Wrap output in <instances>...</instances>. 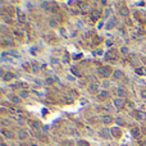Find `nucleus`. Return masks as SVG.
Here are the masks:
<instances>
[{"mask_svg":"<svg viewBox=\"0 0 146 146\" xmlns=\"http://www.w3.org/2000/svg\"><path fill=\"white\" fill-rule=\"evenodd\" d=\"M136 119H138V121L145 119V113H142V111H136Z\"/></svg>","mask_w":146,"mask_h":146,"instance_id":"7","label":"nucleus"},{"mask_svg":"<svg viewBox=\"0 0 146 146\" xmlns=\"http://www.w3.org/2000/svg\"><path fill=\"white\" fill-rule=\"evenodd\" d=\"M31 146H37V145H31Z\"/></svg>","mask_w":146,"mask_h":146,"instance_id":"35","label":"nucleus"},{"mask_svg":"<svg viewBox=\"0 0 146 146\" xmlns=\"http://www.w3.org/2000/svg\"><path fill=\"white\" fill-rule=\"evenodd\" d=\"M91 16H92L93 18H99V17H100V12H99V10H93Z\"/></svg>","mask_w":146,"mask_h":146,"instance_id":"17","label":"nucleus"},{"mask_svg":"<svg viewBox=\"0 0 146 146\" xmlns=\"http://www.w3.org/2000/svg\"><path fill=\"white\" fill-rule=\"evenodd\" d=\"M27 96H28L27 91H21V97H27Z\"/></svg>","mask_w":146,"mask_h":146,"instance_id":"21","label":"nucleus"},{"mask_svg":"<svg viewBox=\"0 0 146 146\" xmlns=\"http://www.w3.org/2000/svg\"><path fill=\"white\" fill-rule=\"evenodd\" d=\"M103 122L105 123V124H109V123H111V121H113V118L110 117V115H103Z\"/></svg>","mask_w":146,"mask_h":146,"instance_id":"4","label":"nucleus"},{"mask_svg":"<svg viewBox=\"0 0 146 146\" xmlns=\"http://www.w3.org/2000/svg\"><path fill=\"white\" fill-rule=\"evenodd\" d=\"M49 4V3L47 1H42V3H41V5H42V8H46V5Z\"/></svg>","mask_w":146,"mask_h":146,"instance_id":"25","label":"nucleus"},{"mask_svg":"<svg viewBox=\"0 0 146 146\" xmlns=\"http://www.w3.org/2000/svg\"><path fill=\"white\" fill-rule=\"evenodd\" d=\"M105 59H106V60H111V59H115V54L113 53V51H108V53L105 54Z\"/></svg>","mask_w":146,"mask_h":146,"instance_id":"5","label":"nucleus"},{"mask_svg":"<svg viewBox=\"0 0 146 146\" xmlns=\"http://www.w3.org/2000/svg\"><path fill=\"white\" fill-rule=\"evenodd\" d=\"M23 67H24V68H26V69H29V68H28V67H29L28 64H23Z\"/></svg>","mask_w":146,"mask_h":146,"instance_id":"33","label":"nucleus"},{"mask_svg":"<svg viewBox=\"0 0 146 146\" xmlns=\"http://www.w3.org/2000/svg\"><path fill=\"white\" fill-rule=\"evenodd\" d=\"M19 21H22V22L24 21V16H23V14H21V16H19Z\"/></svg>","mask_w":146,"mask_h":146,"instance_id":"30","label":"nucleus"},{"mask_svg":"<svg viewBox=\"0 0 146 146\" xmlns=\"http://www.w3.org/2000/svg\"><path fill=\"white\" fill-rule=\"evenodd\" d=\"M103 85H104V87H108V86H109V83H108V82H104Z\"/></svg>","mask_w":146,"mask_h":146,"instance_id":"32","label":"nucleus"},{"mask_svg":"<svg viewBox=\"0 0 146 146\" xmlns=\"http://www.w3.org/2000/svg\"><path fill=\"white\" fill-rule=\"evenodd\" d=\"M72 72H73L74 74H77V76H80V74H81L80 72H78V69L76 68V67H72Z\"/></svg>","mask_w":146,"mask_h":146,"instance_id":"20","label":"nucleus"},{"mask_svg":"<svg viewBox=\"0 0 146 146\" xmlns=\"http://www.w3.org/2000/svg\"><path fill=\"white\" fill-rule=\"evenodd\" d=\"M121 51H122V53H124V54H126L128 50H127V47H122V49H121Z\"/></svg>","mask_w":146,"mask_h":146,"instance_id":"29","label":"nucleus"},{"mask_svg":"<svg viewBox=\"0 0 146 146\" xmlns=\"http://www.w3.org/2000/svg\"><path fill=\"white\" fill-rule=\"evenodd\" d=\"M101 136H104V137H109V132H108V129L104 128V129L101 131Z\"/></svg>","mask_w":146,"mask_h":146,"instance_id":"19","label":"nucleus"},{"mask_svg":"<svg viewBox=\"0 0 146 146\" xmlns=\"http://www.w3.org/2000/svg\"><path fill=\"white\" fill-rule=\"evenodd\" d=\"M113 104L117 108H121V106H123V99H114L113 100Z\"/></svg>","mask_w":146,"mask_h":146,"instance_id":"3","label":"nucleus"},{"mask_svg":"<svg viewBox=\"0 0 146 146\" xmlns=\"http://www.w3.org/2000/svg\"><path fill=\"white\" fill-rule=\"evenodd\" d=\"M141 96L144 97V99H146V90H142V92H141Z\"/></svg>","mask_w":146,"mask_h":146,"instance_id":"24","label":"nucleus"},{"mask_svg":"<svg viewBox=\"0 0 146 146\" xmlns=\"http://www.w3.org/2000/svg\"><path fill=\"white\" fill-rule=\"evenodd\" d=\"M26 137H27V133H26L24 131H21V132H19V138H21V140H24Z\"/></svg>","mask_w":146,"mask_h":146,"instance_id":"15","label":"nucleus"},{"mask_svg":"<svg viewBox=\"0 0 146 146\" xmlns=\"http://www.w3.org/2000/svg\"><path fill=\"white\" fill-rule=\"evenodd\" d=\"M78 146H90V145H88V142H86L83 140H80L78 141Z\"/></svg>","mask_w":146,"mask_h":146,"instance_id":"16","label":"nucleus"},{"mask_svg":"<svg viewBox=\"0 0 146 146\" xmlns=\"http://www.w3.org/2000/svg\"><path fill=\"white\" fill-rule=\"evenodd\" d=\"M29 126H31V128H33V129H40L41 128V124L37 122H29Z\"/></svg>","mask_w":146,"mask_h":146,"instance_id":"6","label":"nucleus"},{"mask_svg":"<svg viewBox=\"0 0 146 146\" xmlns=\"http://www.w3.org/2000/svg\"><path fill=\"white\" fill-rule=\"evenodd\" d=\"M110 14V9H106V12H105V16H109Z\"/></svg>","mask_w":146,"mask_h":146,"instance_id":"31","label":"nucleus"},{"mask_svg":"<svg viewBox=\"0 0 146 146\" xmlns=\"http://www.w3.org/2000/svg\"><path fill=\"white\" fill-rule=\"evenodd\" d=\"M117 123H118V124H122V123H123L122 118H117Z\"/></svg>","mask_w":146,"mask_h":146,"instance_id":"28","label":"nucleus"},{"mask_svg":"<svg viewBox=\"0 0 146 146\" xmlns=\"http://www.w3.org/2000/svg\"><path fill=\"white\" fill-rule=\"evenodd\" d=\"M97 88H99V85H97V83H91V85H90V91H91V92H96Z\"/></svg>","mask_w":146,"mask_h":146,"instance_id":"8","label":"nucleus"},{"mask_svg":"<svg viewBox=\"0 0 146 146\" xmlns=\"http://www.w3.org/2000/svg\"><path fill=\"white\" fill-rule=\"evenodd\" d=\"M99 72L101 73L104 77H108L110 74V68H109V67H101V68L99 69Z\"/></svg>","mask_w":146,"mask_h":146,"instance_id":"1","label":"nucleus"},{"mask_svg":"<svg viewBox=\"0 0 146 146\" xmlns=\"http://www.w3.org/2000/svg\"><path fill=\"white\" fill-rule=\"evenodd\" d=\"M0 146H6V145H5V144H1V145H0Z\"/></svg>","mask_w":146,"mask_h":146,"instance_id":"34","label":"nucleus"},{"mask_svg":"<svg viewBox=\"0 0 146 146\" xmlns=\"http://www.w3.org/2000/svg\"><path fill=\"white\" fill-rule=\"evenodd\" d=\"M121 14H122V16H124V17H128L129 12H128V9H127L126 6H123V8H121Z\"/></svg>","mask_w":146,"mask_h":146,"instance_id":"10","label":"nucleus"},{"mask_svg":"<svg viewBox=\"0 0 146 146\" xmlns=\"http://www.w3.org/2000/svg\"><path fill=\"white\" fill-rule=\"evenodd\" d=\"M108 96H109V92H108V91H101L99 93V99L100 100H101L103 97H108Z\"/></svg>","mask_w":146,"mask_h":146,"instance_id":"12","label":"nucleus"},{"mask_svg":"<svg viewBox=\"0 0 146 146\" xmlns=\"http://www.w3.org/2000/svg\"><path fill=\"white\" fill-rule=\"evenodd\" d=\"M111 134H114V136H117V137L121 134V131H119L118 127H114V128H111Z\"/></svg>","mask_w":146,"mask_h":146,"instance_id":"9","label":"nucleus"},{"mask_svg":"<svg viewBox=\"0 0 146 146\" xmlns=\"http://www.w3.org/2000/svg\"><path fill=\"white\" fill-rule=\"evenodd\" d=\"M3 133H4L8 138H12V137H13V133L10 132V131H5V129H4V131H3Z\"/></svg>","mask_w":146,"mask_h":146,"instance_id":"13","label":"nucleus"},{"mask_svg":"<svg viewBox=\"0 0 146 146\" xmlns=\"http://www.w3.org/2000/svg\"><path fill=\"white\" fill-rule=\"evenodd\" d=\"M9 54H10V55H16V57H18V53H17V51H9Z\"/></svg>","mask_w":146,"mask_h":146,"instance_id":"27","label":"nucleus"},{"mask_svg":"<svg viewBox=\"0 0 146 146\" xmlns=\"http://www.w3.org/2000/svg\"><path fill=\"white\" fill-rule=\"evenodd\" d=\"M50 26H53V27H55V26H57V22H55V21H50Z\"/></svg>","mask_w":146,"mask_h":146,"instance_id":"26","label":"nucleus"},{"mask_svg":"<svg viewBox=\"0 0 146 146\" xmlns=\"http://www.w3.org/2000/svg\"><path fill=\"white\" fill-rule=\"evenodd\" d=\"M12 101H13L14 104H18V103L21 101V99H19L18 96H12Z\"/></svg>","mask_w":146,"mask_h":146,"instance_id":"18","label":"nucleus"},{"mask_svg":"<svg viewBox=\"0 0 146 146\" xmlns=\"http://www.w3.org/2000/svg\"><path fill=\"white\" fill-rule=\"evenodd\" d=\"M113 77L114 78H117V80H119V78H123V72H122V70H114V72H113Z\"/></svg>","mask_w":146,"mask_h":146,"instance_id":"2","label":"nucleus"},{"mask_svg":"<svg viewBox=\"0 0 146 146\" xmlns=\"http://www.w3.org/2000/svg\"><path fill=\"white\" fill-rule=\"evenodd\" d=\"M13 77H14V74H13V73H5V74H4V80H5V81L13 80Z\"/></svg>","mask_w":146,"mask_h":146,"instance_id":"11","label":"nucleus"},{"mask_svg":"<svg viewBox=\"0 0 146 146\" xmlns=\"http://www.w3.org/2000/svg\"><path fill=\"white\" fill-rule=\"evenodd\" d=\"M118 93H119V96H124V90L119 88V90H118Z\"/></svg>","mask_w":146,"mask_h":146,"instance_id":"22","label":"nucleus"},{"mask_svg":"<svg viewBox=\"0 0 146 146\" xmlns=\"http://www.w3.org/2000/svg\"><path fill=\"white\" fill-rule=\"evenodd\" d=\"M132 134H133L134 137H138V136H140V131H138V128H133V129H132Z\"/></svg>","mask_w":146,"mask_h":146,"instance_id":"14","label":"nucleus"},{"mask_svg":"<svg viewBox=\"0 0 146 146\" xmlns=\"http://www.w3.org/2000/svg\"><path fill=\"white\" fill-rule=\"evenodd\" d=\"M60 33H62V35L64 36V37L67 36V32H65V29H64V28H60Z\"/></svg>","mask_w":146,"mask_h":146,"instance_id":"23","label":"nucleus"}]
</instances>
